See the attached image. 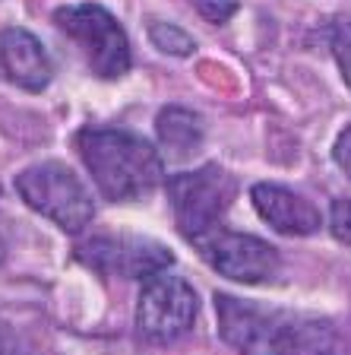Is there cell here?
<instances>
[{"label": "cell", "mask_w": 351, "mask_h": 355, "mask_svg": "<svg viewBox=\"0 0 351 355\" xmlns=\"http://www.w3.org/2000/svg\"><path fill=\"white\" fill-rule=\"evenodd\" d=\"M219 336L237 355H351L332 318L276 308L237 295H215Z\"/></svg>", "instance_id": "obj_1"}, {"label": "cell", "mask_w": 351, "mask_h": 355, "mask_svg": "<svg viewBox=\"0 0 351 355\" xmlns=\"http://www.w3.org/2000/svg\"><path fill=\"white\" fill-rule=\"evenodd\" d=\"M73 143L98 193L111 203L146 200L165 178L159 149L124 127H82Z\"/></svg>", "instance_id": "obj_2"}, {"label": "cell", "mask_w": 351, "mask_h": 355, "mask_svg": "<svg viewBox=\"0 0 351 355\" xmlns=\"http://www.w3.org/2000/svg\"><path fill=\"white\" fill-rule=\"evenodd\" d=\"M54 26L80 48L89 70L98 80H120L133 67L130 38L102 3H92V0L66 3L54 10Z\"/></svg>", "instance_id": "obj_3"}, {"label": "cell", "mask_w": 351, "mask_h": 355, "mask_svg": "<svg viewBox=\"0 0 351 355\" xmlns=\"http://www.w3.org/2000/svg\"><path fill=\"white\" fill-rule=\"evenodd\" d=\"M16 193L38 216L51 219L57 229L70 235H80L96 216V203L86 184L64 162H35L22 168L16 175Z\"/></svg>", "instance_id": "obj_4"}, {"label": "cell", "mask_w": 351, "mask_h": 355, "mask_svg": "<svg viewBox=\"0 0 351 355\" xmlns=\"http://www.w3.org/2000/svg\"><path fill=\"white\" fill-rule=\"evenodd\" d=\"M234 197H237V181L219 165H203L197 171H181L168 178L171 213L187 241L219 229Z\"/></svg>", "instance_id": "obj_5"}, {"label": "cell", "mask_w": 351, "mask_h": 355, "mask_svg": "<svg viewBox=\"0 0 351 355\" xmlns=\"http://www.w3.org/2000/svg\"><path fill=\"white\" fill-rule=\"evenodd\" d=\"M199 314V295L181 276L155 273L143 282L136 302V330L149 343H174L193 330Z\"/></svg>", "instance_id": "obj_6"}, {"label": "cell", "mask_w": 351, "mask_h": 355, "mask_svg": "<svg viewBox=\"0 0 351 355\" xmlns=\"http://www.w3.org/2000/svg\"><path fill=\"white\" fill-rule=\"evenodd\" d=\"M190 244L219 276L244 282V286H263L282 273L278 251L256 235H244V232H231L219 225V229L193 238Z\"/></svg>", "instance_id": "obj_7"}, {"label": "cell", "mask_w": 351, "mask_h": 355, "mask_svg": "<svg viewBox=\"0 0 351 355\" xmlns=\"http://www.w3.org/2000/svg\"><path fill=\"white\" fill-rule=\"evenodd\" d=\"M76 260L98 276L146 282L149 276L165 273L174 257L165 244L143 235H92L76 248Z\"/></svg>", "instance_id": "obj_8"}, {"label": "cell", "mask_w": 351, "mask_h": 355, "mask_svg": "<svg viewBox=\"0 0 351 355\" xmlns=\"http://www.w3.org/2000/svg\"><path fill=\"white\" fill-rule=\"evenodd\" d=\"M250 200H253V209L260 213V219H263L269 229H276L278 235L307 238L323 229L320 209H316L310 200H304L300 193L288 191V187H282V184L260 181V184L250 187Z\"/></svg>", "instance_id": "obj_9"}, {"label": "cell", "mask_w": 351, "mask_h": 355, "mask_svg": "<svg viewBox=\"0 0 351 355\" xmlns=\"http://www.w3.org/2000/svg\"><path fill=\"white\" fill-rule=\"evenodd\" d=\"M0 67H3L7 80L26 92L48 89L54 76V64L44 51V44L29 29H19V26L0 32Z\"/></svg>", "instance_id": "obj_10"}, {"label": "cell", "mask_w": 351, "mask_h": 355, "mask_svg": "<svg viewBox=\"0 0 351 355\" xmlns=\"http://www.w3.org/2000/svg\"><path fill=\"white\" fill-rule=\"evenodd\" d=\"M155 133H159V146L171 162H187L199 153L206 140L203 118L197 111L183 108V105H168L159 111L155 118Z\"/></svg>", "instance_id": "obj_11"}, {"label": "cell", "mask_w": 351, "mask_h": 355, "mask_svg": "<svg viewBox=\"0 0 351 355\" xmlns=\"http://www.w3.org/2000/svg\"><path fill=\"white\" fill-rule=\"evenodd\" d=\"M149 38L152 44L159 48L161 54H168V58H187V54L197 51V42H193L181 26H171L165 19H149Z\"/></svg>", "instance_id": "obj_12"}, {"label": "cell", "mask_w": 351, "mask_h": 355, "mask_svg": "<svg viewBox=\"0 0 351 355\" xmlns=\"http://www.w3.org/2000/svg\"><path fill=\"white\" fill-rule=\"evenodd\" d=\"M330 42H332V54H336L339 70H342L345 83L351 86V19H342L332 26Z\"/></svg>", "instance_id": "obj_13"}, {"label": "cell", "mask_w": 351, "mask_h": 355, "mask_svg": "<svg viewBox=\"0 0 351 355\" xmlns=\"http://www.w3.org/2000/svg\"><path fill=\"white\" fill-rule=\"evenodd\" d=\"M330 229L339 241L351 248V200H336V203H332Z\"/></svg>", "instance_id": "obj_14"}, {"label": "cell", "mask_w": 351, "mask_h": 355, "mask_svg": "<svg viewBox=\"0 0 351 355\" xmlns=\"http://www.w3.org/2000/svg\"><path fill=\"white\" fill-rule=\"evenodd\" d=\"M197 10H199V16H206L209 22L222 26L225 19H231L234 16L237 3H234V0H197Z\"/></svg>", "instance_id": "obj_15"}, {"label": "cell", "mask_w": 351, "mask_h": 355, "mask_svg": "<svg viewBox=\"0 0 351 355\" xmlns=\"http://www.w3.org/2000/svg\"><path fill=\"white\" fill-rule=\"evenodd\" d=\"M332 159H336V165L345 171V175L351 178V124L345 127L342 133H339L336 146H332Z\"/></svg>", "instance_id": "obj_16"}, {"label": "cell", "mask_w": 351, "mask_h": 355, "mask_svg": "<svg viewBox=\"0 0 351 355\" xmlns=\"http://www.w3.org/2000/svg\"><path fill=\"white\" fill-rule=\"evenodd\" d=\"M0 355H32V352L7 324H0Z\"/></svg>", "instance_id": "obj_17"}]
</instances>
